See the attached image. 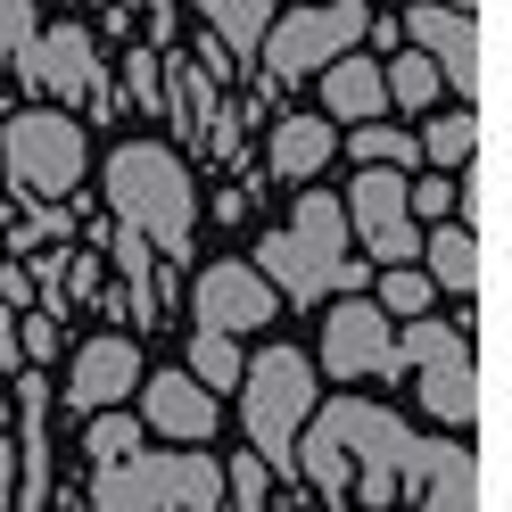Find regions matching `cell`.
I'll list each match as a JSON object with an SVG mask.
<instances>
[{
	"label": "cell",
	"instance_id": "6da1fadb",
	"mask_svg": "<svg viewBox=\"0 0 512 512\" xmlns=\"http://www.w3.org/2000/svg\"><path fill=\"white\" fill-rule=\"evenodd\" d=\"M405 463H413V430L389 405H364V397L306 413V430H298V471L331 504H397Z\"/></svg>",
	"mask_w": 512,
	"mask_h": 512
},
{
	"label": "cell",
	"instance_id": "7a4b0ae2",
	"mask_svg": "<svg viewBox=\"0 0 512 512\" xmlns=\"http://www.w3.org/2000/svg\"><path fill=\"white\" fill-rule=\"evenodd\" d=\"M108 207L124 232H141L157 256H190V223H199V190H190V166L166 141H124L108 157Z\"/></svg>",
	"mask_w": 512,
	"mask_h": 512
},
{
	"label": "cell",
	"instance_id": "3957f363",
	"mask_svg": "<svg viewBox=\"0 0 512 512\" xmlns=\"http://www.w3.org/2000/svg\"><path fill=\"white\" fill-rule=\"evenodd\" d=\"M91 512H223L215 455H124L91 471Z\"/></svg>",
	"mask_w": 512,
	"mask_h": 512
},
{
	"label": "cell",
	"instance_id": "277c9868",
	"mask_svg": "<svg viewBox=\"0 0 512 512\" xmlns=\"http://www.w3.org/2000/svg\"><path fill=\"white\" fill-rule=\"evenodd\" d=\"M240 413H248V438H256V463H298V430L314 413V364L298 347H265L256 364H240Z\"/></svg>",
	"mask_w": 512,
	"mask_h": 512
},
{
	"label": "cell",
	"instance_id": "5b68a950",
	"mask_svg": "<svg viewBox=\"0 0 512 512\" xmlns=\"http://www.w3.org/2000/svg\"><path fill=\"white\" fill-rule=\"evenodd\" d=\"M0 166H9V190H17V199H34V207L67 199V190L83 182V166H91L83 124H75L67 108H25V116H9V124H0Z\"/></svg>",
	"mask_w": 512,
	"mask_h": 512
},
{
	"label": "cell",
	"instance_id": "8992f818",
	"mask_svg": "<svg viewBox=\"0 0 512 512\" xmlns=\"http://www.w3.org/2000/svg\"><path fill=\"white\" fill-rule=\"evenodd\" d=\"M397 364L422 372V405L438 413L446 430H471L479 422V356H471V339L455 323H430V314H413V323L397 331Z\"/></svg>",
	"mask_w": 512,
	"mask_h": 512
},
{
	"label": "cell",
	"instance_id": "52a82bcc",
	"mask_svg": "<svg viewBox=\"0 0 512 512\" xmlns=\"http://www.w3.org/2000/svg\"><path fill=\"white\" fill-rule=\"evenodd\" d=\"M364 25H372L364 0H306V9L273 17L256 50H265V67H273L281 83H298V75H323L331 58H347V50L364 42Z\"/></svg>",
	"mask_w": 512,
	"mask_h": 512
},
{
	"label": "cell",
	"instance_id": "ba28073f",
	"mask_svg": "<svg viewBox=\"0 0 512 512\" xmlns=\"http://www.w3.org/2000/svg\"><path fill=\"white\" fill-rule=\"evenodd\" d=\"M347 240H364V256H380V265H405V256H422V223L405 215V174L389 166H364L356 190H347Z\"/></svg>",
	"mask_w": 512,
	"mask_h": 512
},
{
	"label": "cell",
	"instance_id": "9c48e42d",
	"mask_svg": "<svg viewBox=\"0 0 512 512\" xmlns=\"http://www.w3.org/2000/svg\"><path fill=\"white\" fill-rule=\"evenodd\" d=\"M17 75L50 91L58 108H108V83H100V50H91L83 25H42L34 50L17 58Z\"/></svg>",
	"mask_w": 512,
	"mask_h": 512
},
{
	"label": "cell",
	"instance_id": "30bf717a",
	"mask_svg": "<svg viewBox=\"0 0 512 512\" xmlns=\"http://www.w3.org/2000/svg\"><path fill=\"white\" fill-rule=\"evenodd\" d=\"M323 372L331 380H389V372H405L397 364V331H389V314H380L372 298H339L323 314Z\"/></svg>",
	"mask_w": 512,
	"mask_h": 512
},
{
	"label": "cell",
	"instance_id": "8fae6325",
	"mask_svg": "<svg viewBox=\"0 0 512 512\" xmlns=\"http://www.w3.org/2000/svg\"><path fill=\"white\" fill-rule=\"evenodd\" d=\"M405 34H413V50L438 67V83H455V91H463V108L488 91V42H479V17L446 9V0H422V9L405 17Z\"/></svg>",
	"mask_w": 512,
	"mask_h": 512
},
{
	"label": "cell",
	"instance_id": "7c38bea8",
	"mask_svg": "<svg viewBox=\"0 0 512 512\" xmlns=\"http://www.w3.org/2000/svg\"><path fill=\"white\" fill-rule=\"evenodd\" d=\"M273 306H281L273 281L256 273V265H240V256H215V265L190 281V314H199V331H223V339L273 323Z\"/></svg>",
	"mask_w": 512,
	"mask_h": 512
},
{
	"label": "cell",
	"instance_id": "4fadbf2b",
	"mask_svg": "<svg viewBox=\"0 0 512 512\" xmlns=\"http://www.w3.org/2000/svg\"><path fill=\"white\" fill-rule=\"evenodd\" d=\"M405 496L422 512H479L488 479H479V455L455 438H413V463H405Z\"/></svg>",
	"mask_w": 512,
	"mask_h": 512
},
{
	"label": "cell",
	"instance_id": "5bb4252c",
	"mask_svg": "<svg viewBox=\"0 0 512 512\" xmlns=\"http://www.w3.org/2000/svg\"><path fill=\"white\" fill-rule=\"evenodd\" d=\"M133 389H141V347L124 339V331L75 347V372H67V405L75 413H108V405H124Z\"/></svg>",
	"mask_w": 512,
	"mask_h": 512
},
{
	"label": "cell",
	"instance_id": "9a60e30c",
	"mask_svg": "<svg viewBox=\"0 0 512 512\" xmlns=\"http://www.w3.org/2000/svg\"><path fill=\"white\" fill-rule=\"evenodd\" d=\"M141 422L166 430L174 446H207L215 422H223V405H215V389H199L190 372H141Z\"/></svg>",
	"mask_w": 512,
	"mask_h": 512
},
{
	"label": "cell",
	"instance_id": "2e32d148",
	"mask_svg": "<svg viewBox=\"0 0 512 512\" xmlns=\"http://www.w3.org/2000/svg\"><path fill=\"white\" fill-rule=\"evenodd\" d=\"M17 422H25V438H17L25 479H17L9 512H42V496H50V389L42 380H17Z\"/></svg>",
	"mask_w": 512,
	"mask_h": 512
},
{
	"label": "cell",
	"instance_id": "e0dca14e",
	"mask_svg": "<svg viewBox=\"0 0 512 512\" xmlns=\"http://www.w3.org/2000/svg\"><path fill=\"white\" fill-rule=\"evenodd\" d=\"M422 256H430V290H455V298H479V281H488V265H479V256H488V248H479V232H463V223L455 215H446V223H430V232H422Z\"/></svg>",
	"mask_w": 512,
	"mask_h": 512
},
{
	"label": "cell",
	"instance_id": "ac0fdd59",
	"mask_svg": "<svg viewBox=\"0 0 512 512\" xmlns=\"http://www.w3.org/2000/svg\"><path fill=\"white\" fill-rule=\"evenodd\" d=\"M174 91V116H182V133L199 141V149H232V133H223V108H215V83H207V67H190V58H174L166 75H157Z\"/></svg>",
	"mask_w": 512,
	"mask_h": 512
},
{
	"label": "cell",
	"instance_id": "d6986e66",
	"mask_svg": "<svg viewBox=\"0 0 512 512\" xmlns=\"http://www.w3.org/2000/svg\"><path fill=\"white\" fill-rule=\"evenodd\" d=\"M331 149H339V133H331L323 116H281L265 157H273V174H281V182H314V174L331 166Z\"/></svg>",
	"mask_w": 512,
	"mask_h": 512
},
{
	"label": "cell",
	"instance_id": "ffe728a7",
	"mask_svg": "<svg viewBox=\"0 0 512 512\" xmlns=\"http://www.w3.org/2000/svg\"><path fill=\"white\" fill-rule=\"evenodd\" d=\"M323 108H331L339 124H372L380 108H389V91H380V67H372V58H356V50L331 58V67H323Z\"/></svg>",
	"mask_w": 512,
	"mask_h": 512
},
{
	"label": "cell",
	"instance_id": "44dd1931",
	"mask_svg": "<svg viewBox=\"0 0 512 512\" xmlns=\"http://www.w3.org/2000/svg\"><path fill=\"white\" fill-rule=\"evenodd\" d=\"M273 9H281V0H199V17L215 25V50H232V58H256Z\"/></svg>",
	"mask_w": 512,
	"mask_h": 512
},
{
	"label": "cell",
	"instance_id": "7402d4cb",
	"mask_svg": "<svg viewBox=\"0 0 512 512\" xmlns=\"http://www.w3.org/2000/svg\"><path fill=\"white\" fill-rule=\"evenodd\" d=\"M422 157H430L438 174H463L471 157H479V108H455V116L422 124Z\"/></svg>",
	"mask_w": 512,
	"mask_h": 512
},
{
	"label": "cell",
	"instance_id": "603a6c76",
	"mask_svg": "<svg viewBox=\"0 0 512 512\" xmlns=\"http://www.w3.org/2000/svg\"><path fill=\"white\" fill-rule=\"evenodd\" d=\"M347 149H356V166H389V174H413V166H422V141L397 133V124H356Z\"/></svg>",
	"mask_w": 512,
	"mask_h": 512
},
{
	"label": "cell",
	"instance_id": "cb8c5ba5",
	"mask_svg": "<svg viewBox=\"0 0 512 512\" xmlns=\"http://www.w3.org/2000/svg\"><path fill=\"white\" fill-rule=\"evenodd\" d=\"M240 339H223V331H199V339H190V380H199V389H240Z\"/></svg>",
	"mask_w": 512,
	"mask_h": 512
},
{
	"label": "cell",
	"instance_id": "d4e9b609",
	"mask_svg": "<svg viewBox=\"0 0 512 512\" xmlns=\"http://www.w3.org/2000/svg\"><path fill=\"white\" fill-rule=\"evenodd\" d=\"M380 91H389V100H405V108H438V67H430V58L422 50H397L389 58V67H380Z\"/></svg>",
	"mask_w": 512,
	"mask_h": 512
},
{
	"label": "cell",
	"instance_id": "484cf974",
	"mask_svg": "<svg viewBox=\"0 0 512 512\" xmlns=\"http://www.w3.org/2000/svg\"><path fill=\"white\" fill-rule=\"evenodd\" d=\"M83 455H91V471H100V463H124V455H141V422H133L124 405L91 413V430H83Z\"/></svg>",
	"mask_w": 512,
	"mask_h": 512
},
{
	"label": "cell",
	"instance_id": "4316f807",
	"mask_svg": "<svg viewBox=\"0 0 512 512\" xmlns=\"http://www.w3.org/2000/svg\"><path fill=\"white\" fill-rule=\"evenodd\" d=\"M380 314H397V323H413V314H430V273H413V265H380Z\"/></svg>",
	"mask_w": 512,
	"mask_h": 512
},
{
	"label": "cell",
	"instance_id": "83f0119b",
	"mask_svg": "<svg viewBox=\"0 0 512 512\" xmlns=\"http://www.w3.org/2000/svg\"><path fill=\"white\" fill-rule=\"evenodd\" d=\"M405 215H413V223H446V215H455V174L405 182Z\"/></svg>",
	"mask_w": 512,
	"mask_h": 512
},
{
	"label": "cell",
	"instance_id": "f1b7e54d",
	"mask_svg": "<svg viewBox=\"0 0 512 512\" xmlns=\"http://www.w3.org/2000/svg\"><path fill=\"white\" fill-rule=\"evenodd\" d=\"M17 356H25V364H50V356H58V314H50V306H25V314H17Z\"/></svg>",
	"mask_w": 512,
	"mask_h": 512
},
{
	"label": "cell",
	"instance_id": "f546056e",
	"mask_svg": "<svg viewBox=\"0 0 512 512\" xmlns=\"http://www.w3.org/2000/svg\"><path fill=\"white\" fill-rule=\"evenodd\" d=\"M223 504L232 512H265V463L256 455H240L232 471H223Z\"/></svg>",
	"mask_w": 512,
	"mask_h": 512
},
{
	"label": "cell",
	"instance_id": "4dcf8cb0",
	"mask_svg": "<svg viewBox=\"0 0 512 512\" xmlns=\"http://www.w3.org/2000/svg\"><path fill=\"white\" fill-rule=\"evenodd\" d=\"M42 34V17H34V0H0V58H25Z\"/></svg>",
	"mask_w": 512,
	"mask_h": 512
},
{
	"label": "cell",
	"instance_id": "1f68e13d",
	"mask_svg": "<svg viewBox=\"0 0 512 512\" xmlns=\"http://www.w3.org/2000/svg\"><path fill=\"white\" fill-rule=\"evenodd\" d=\"M124 75H133V100L157 116V100H166V83H157V50H124Z\"/></svg>",
	"mask_w": 512,
	"mask_h": 512
},
{
	"label": "cell",
	"instance_id": "d6a6232c",
	"mask_svg": "<svg viewBox=\"0 0 512 512\" xmlns=\"http://www.w3.org/2000/svg\"><path fill=\"white\" fill-rule=\"evenodd\" d=\"M0 298H9V306H25V265H0Z\"/></svg>",
	"mask_w": 512,
	"mask_h": 512
},
{
	"label": "cell",
	"instance_id": "836d02e7",
	"mask_svg": "<svg viewBox=\"0 0 512 512\" xmlns=\"http://www.w3.org/2000/svg\"><path fill=\"white\" fill-rule=\"evenodd\" d=\"M0 364H25L17 356V314H0Z\"/></svg>",
	"mask_w": 512,
	"mask_h": 512
},
{
	"label": "cell",
	"instance_id": "e575fe53",
	"mask_svg": "<svg viewBox=\"0 0 512 512\" xmlns=\"http://www.w3.org/2000/svg\"><path fill=\"white\" fill-rule=\"evenodd\" d=\"M141 9H149V17H157V25H166V0H141Z\"/></svg>",
	"mask_w": 512,
	"mask_h": 512
},
{
	"label": "cell",
	"instance_id": "d590c367",
	"mask_svg": "<svg viewBox=\"0 0 512 512\" xmlns=\"http://www.w3.org/2000/svg\"><path fill=\"white\" fill-rule=\"evenodd\" d=\"M446 9H463V17H479V0H446Z\"/></svg>",
	"mask_w": 512,
	"mask_h": 512
},
{
	"label": "cell",
	"instance_id": "8d00e7d4",
	"mask_svg": "<svg viewBox=\"0 0 512 512\" xmlns=\"http://www.w3.org/2000/svg\"><path fill=\"white\" fill-rule=\"evenodd\" d=\"M331 512H356V504H331Z\"/></svg>",
	"mask_w": 512,
	"mask_h": 512
}]
</instances>
